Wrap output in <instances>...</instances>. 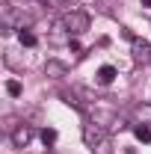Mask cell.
Instances as JSON below:
<instances>
[{"label": "cell", "instance_id": "cell-1", "mask_svg": "<svg viewBox=\"0 0 151 154\" xmlns=\"http://www.w3.org/2000/svg\"><path fill=\"white\" fill-rule=\"evenodd\" d=\"M62 24H65L68 36H80V33H86V30H89V15H86V12L71 9V12H65V15H62Z\"/></svg>", "mask_w": 151, "mask_h": 154}, {"label": "cell", "instance_id": "cell-2", "mask_svg": "<svg viewBox=\"0 0 151 154\" xmlns=\"http://www.w3.org/2000/svg\"><path fill=\"white\" fill-rule=\"evenodd\" d=\"M30 139H33V128H30V125H18V128L12 131V145H15V148H27Z\"/></svg>", "mask_w": 151, "mask_h": 154}, {"label": "cell", "instance_id": "cell-3", "mask_svg": "<svg viewBox=\"0 0 151 154\" xmlns=\"http://www.w3.org/2000/svg\"><path fill=\"white\" fill-rule=\"evenodd\" d=\"M104 136H107V134H104V128H98V125H92V122H86V125H83V139H86V145H89V148H95Z\"/></svg>", "mask_w": 151, "mask_h": 154}, {"label": "cell", "instance_id": "cell-4", "mask_svg": "<svg viewBox=\"0 0 151 154\" xmlns=\"http://www.w3.org/2000/svg\"><path fill=\"white\" fill-rule=\"evenodd\" d=\"M45 74L48 77H65L68 74V65L59 62V59H48V62H45Z\"/></svg>", "mask_w": 151, "mask_h": 154}, {"label": "cell", "instance_id": "cell-5", "mask_svg": "<svg viewBox=\"0 0 151 154\" xmlns=\"http://www.w3.org/2000/svg\"><path fill=\"white\" fill-rule=\"evenodd\" d=\"M113 80H116V68L113 65H101V68H98V83H101V86H110Z\"/></svg>", "mask_w": 151, "mask_h": 154}, {"label": "cell", "instance_id": "cell-6", "mask_svg": "<svg viewBox=\"0 0 151 154\" xmlns=\"http://www.w3.org/2000/svg\"><path fill=\"white\" fill-rule=\"evenodd\" d=\"M18 38H21V45H27V48L36 45V36L30 33V27H21V30H18Z\"/></svg>", "mask_w": 151, "mask_h": 154}, {"label": "cell", "instance_id": "cell-7", "mask_svg": "<svg viewBox=\"0 0 151 154\" xmlns=\"http://www.w3.org/2000/svg\"><path fill=\"white\" fill-rule=\"evenodd\" d=\"M92 154H113V142H110V136H104V139L92 148Z\"/></svg>", "mask_w": 151, "mask_h": 154}, {"label": "cell", "instance_id": "cell-8", "mask_svg": "<svg viewBox=\"0 0 151 154\" xmlns=\"http://www.w3.org/2000/svg\"><path fill=\"white\" fill-rule=\"evenodd\" d=\"M133 134H136L139 142H151V128H148V125H136V128H133Z\"/></svg>", "mask_w": 151, "mask_h": 154}, {"label": "cell", "instance_id": "cell-9", "mask_svg": "<svg viewBox=\"0 0 151 154\" xmlns=\"http://www.w3.org/2000/svg\"><path fill=\"white\" fill-rule=\"evenodd\" d=\"M42 142H45V148H51V145L57 142V131H54V128H45V131H42Z\"/></svg>", "mask_w": 151, "mask_h": 154}, {"label": "cell", "instance_id": "cell-10", "mask_svg": "<svg viewBox=\"0 0 151 154\" xmlns=\"http://www.w3.org/2000/svg\"><path fill=\"white\" fill-rule=\"evenodd\" d=\"M133 51H136V57H145V54H151V45H148V42L133 38Z\"/></svg>", "mask_w": 151, "mask_h": 154}, {"label": "cell", "instance_id": "cell-11", "mask_svg": "<svg viewBox=\"0 0 151 154\" xmlns=\"http://www.w3.org/2000/svg\"><path fill=\"white\" fill-rule=\"evenodd\" d=\"M48 6H51V9H65V12H71L74 0H48Z\"/></svg>", "mask_w": 151, "mask_h": 154}, {"label": "cell", "instance_id": "cell-12", "mask_svg": "<svg viewBox=\"0 0 151 154\" xmlns=\"http://www.w3.org/2000/svg\"><path fill=\"white\" fill-rule=\"evenodd\" d=\"M6 92H9L12 98H18L21 95V83H18V80H9V83H6Z\"/></svg>", "mask_w": 151, "mask_h": 154}, {"label": "cell", "instance_id": "cell-13", "mask_svg": "<svg viewBox=\"0 0 151 154\" xmlns=\"http://www.w3.org/2000/svg\"><path fill=\"white\" fill-rule=\"evenodd\" d=\"M142 6H151V0H142Z\"/></svg>", "mask_w": 151, "mask_h": 154}, {"label": "cell", "instance_id": "cell-14", "mask_svg": "<svg viewBox=\"0 0 151 154\" xmlns=\"http://www.w3.org/2000/svg\"><path fill=\"white\" fill-rule=\"evenodd\" d=\"M39 3H48V0H39Z\"/></svg>", "mask_w": 151, "mask_h": 154}]
</instances>
